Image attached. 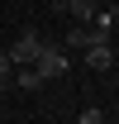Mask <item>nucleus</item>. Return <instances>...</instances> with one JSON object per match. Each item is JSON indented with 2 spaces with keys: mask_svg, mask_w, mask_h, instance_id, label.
I'll use <instances>...</instances> for the list:
<instances>
[{
  "mask_svg": "<svg viewBox=\"0 0 119 124\" xmlns=\"http://www.w3.org/2000/svg\"><path fill=\"white\" fill-rule=\"evenodd\" d=\"M29 67H33V72H38L43 81H52V77H67V67H72V57H67L62 48H48V43H43V48H38V57H33Z\"/></svg>",
  "mask_w": 119,
  "mask_h": 124,
  "instance_id": "1",
  "label": "nucleus"
},
{
  "mask_svg": "<svg viewBox=\"0 0 119 124\" xmlns=\"http://www.w3.org/2000/svg\"><path fill=\"white\" fill-rule=\"evenodd\" d=\"M38 48H43L38 29H24V33L15 38V48H10V62H15V67H29V62L38 57Z\"/></svg>",
  "mask_w": 119,
  "mask_h": 124,
  "instance_id": "2",
  "label": "nucleus"
},
{
  "mask_svg": "<svg viewBox=\"0 0 119 124\" xmlns=\"http://www.w3.org/2000/svg\"><path fill=\"white\" fill-rule=\"evenodd\" d=\"M81 53H86V67H90V72H110V67H114V43H110V38H95V43L81 48Z\"/></svg>",
  "mask_w": 119,
  "mask_h": 124,
  "instance_id": "3",
  "label": "nucleus"
},
{
  "mask_svg": "<svg viewBox=\"0 0 119 124\" xmlns=\"http://www.w3.org/2000/svg\"><path fill=\"white\" fill-rule=\"evenodd\" d=\"M95 38H110V33L90 29V24H72V29H67V48H90Z\"/></svg>",
  "mask_w": 119,
  "mask_h": 124,
  "instance_id": "4",
  "label": "nucleus"
},
{
  "mask_svg": "<svg viewBox=\"0 0 119 124\" xmlns=\"http://www.w3.org/2000/svg\"><path fill=\"white\" fill-rule=\"evenodd\" d=\"M95 10H100L95 0H67V15H76V24H90V19H95Z\"/></svg>",
  "mask_w": 119,
  "mask_h": 124,
  "instance_id": "5",
  "label": "nucleus"
},
{
  "mask_svg": "<svg viewBox=\"0 0 119 124\" xmlns=\"http://www.w3.org/2000/svg\"><path fill=\"white\" fill-rule=\"evenodd\" d=\"M19 86H24V91H38V86H43V77H38L33 67H24V72H19Z\"/></svg>",
  "mask_w": 119,
  "mask_h": 124,
  "instance_id": "6",
  "label": "nucleus"
},
{
  "mask_svg": "<svg viewBox=\"0 0 119 124\" xmlns=\"http://www.w3.org/2000/svg\"><path fill=\"white\" fill-rule=\"evenodd\" d=\"M81 124H105V115H100L95 105H90V110H81Z\"/></svg>",
  "mask_w": 119,
  "mask_h": 124,
  "instance_id": "7",
  "label": "nucleus"
},
{
  "mask_svg": "<svg viewBox=\"0 0 119 124\" xmlns=\"http://www.w3.org/2000/svg\"><path fill=\"white\" fill-rule=\"evenodd\" d=\"M52 5H57V10H67V0H52Z\"/></svg>",
  "mask_w": 119,
  "mask_h": 124,
  "instance_id": "8",
  "label": "nucleus"
},
{
  "mask_svg": "<svg viewBox=\"0 0 119 124\" xmlns=\"http://www.w3.org/2000/svg\"><path fill=\"white\" fill-rule=\"evenodd\" d=\"M114 5H119V0H114Z\"/></svg>",
  "mask_w": 119,
  "mask_h": 124,
  "instance_id": "9",
  "label": "nucleus"
}]
</instances>
